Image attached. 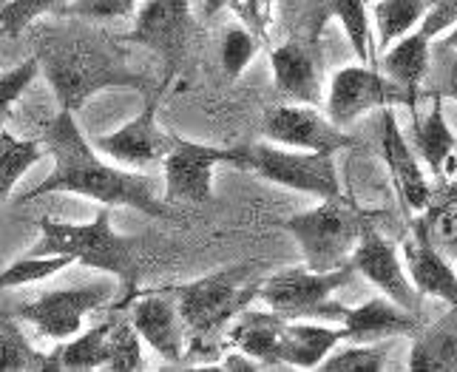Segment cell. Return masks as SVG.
I'll use <instances>...</instances> for the list:
<instances>
[{
    "mask_svg": "<svg viewBox=\"0 0 457 372\" xmlns=\"http://www.w3.org/2000/svg\"><path fill=\"white\" fill-rule=\"evenodd\" d=\"M40 143L46 145V153L54 160V165L43 182L18 196V205L37 203V199L54 194H71L108 208H134L151 219H170L173 216V205H168L156 194L151 177L114 168L100 157V151L77 126L74 112L60 108L43 126Z\"/></svg>",
    "mask_w": 457,
    "mask_h": 372,
    "instance_id": "1",
    "label": "cell"
},
{
    "mask_svg": "<svg viewBox=\"0 0 457 372\" xmlns=\"http://www.w3.org/2000/svg\"><path fill=\"white\" fill-rule=\"evenodd\" d=\"M31 49L57 105L74 114L105 88H134L139 95L154 88L145 74L129 66L122 40L80 18L37 23L31 32Z\"/></svg>",
    "mask_w": 457,
    "mask_h": 372,
    "instance_id": "2",
    "label": "cell"
},
{
    "mask_svg": "<svg viewBox=\"0 0 457 372\" xmlns=\"http://www.w3.org/2000/svg\"><path fill=\"white\" fill-rule=\"evenodd\" d=\"M256 268V261H242L187 285L168 287L185 324V359L222 355V333H228L230 321L250 307V302L259 299V282H253Z\"/></svg>",
    "mask_w": 457,
    "mask_h": 372,
    "instance_id": "3",
    "label": "cell"
},
{
    "mask_svg": "<svg viewBox=\"0 0 457 372\" xmlns=\"http://www.w3.org/2000/svg\"><path fill=\"white\" fill-rule=\"evenodd\" d=\"M37 227H40V242L35 244L31 253L71 256L74 265L114 276L129 296L137 290V285H139V239L117 234L114 222H112V208L108 205H100L97 216L83 225L80 222H60V219H52V216H40Z\"/></svg>",
    "mask_w": 457,
    "mask_h": 372,
    "instance_id": "4",
    "label": "cell"
},
{
    "mask_svg": "<svg viewBox=\"0 0 457 372\" xmlns=\"http://www.w3.org/2000/svg\"><path fill=\"white\" fill-rule=\"evenodd\" d=\"M364 222L367 219L361 216V211H355L344 196H338L321 199L319 208L290 216V219L281 222V227L302 247L304 268L327 273L338 270L350 261Z\"/></svg>",
    "mask_w": 457,
    "mask_h": 372,
    "instance_id": "5",
    "label": "cell"
},
{
    "mask_svg": "<svg viewBox=\"0 0 457 372\" xmlns=\"http://www.w3.org/2000/svg\"><path fill=\"white\" fill-rule=\"evenodd\" d=\"M336 153L324 151H302V148H285L276 143H256L239 148V162L236 168L250 170L281 188H290L298 194H312L321 199H338L341 182L336 170Z\"/></svg>",
    "mask_w": 457,
    "mask_h": 372,
    "instance_id": "6",
    "label": "cell"
},
{
    "mask_svg": "<svg viewBox=\"0 0 457 372\" xmlns=\"http://www.w3.org/2000/svg\"><path fill=\"white\" fill-rule=\"evenodd\" d=\"M355 276L353 261H346L338 270H310V268H290L267 276L259 282V299L276 310L287 321L295 318H333L344 321L346 307L333 302V293L344 287Z\"/></svg>",
    "mask_w": 457,
    "mask_h": 372,
    "instance_id": "7",
    "label": "cell"
},
{
    "mask_svg": "<svg viewBox=\"0 0 457 372\" xmlns=\"http://www.w3.org/2000/svg\"><path fill=\"white\" fill-rule=\"evenodd\" d=\"M239 162V148L202 145L173 134V145L162 157L168 205H208L213 196V168Z\"/></svg>",
    "mask_w": 457,
    "mask_h": 372,
    "instance_id": "8",
    "label": "cell"
},
{
    "mask_svg": "<svg viewBox=\"0 0 457 372\" xmlns=\"http://www.w3.org/2000/svg\"><path fill=\"white\" fill-rule=\"evenodd\" d=\"M398 103L409 105V112H415V100L398 83H392L384 71L372 66H344L333 74V83H329L327 117L338 128H346L367 112Z\"/></svg>",
    "mask_w": 457,
    "mask_h": 372,
    "instance_id": "9",
    "label": "cell"
},
{
    "mask_svg": "<svg viewBox=\"0 0 457 372\" xmlns=\"http://www.w3.org/2000/svg\"><path fill=\"white\" fill-rule=\"evenodd\" d=\"M170 83V77H165L162 83H156L151 91H145V105L134 120L125 122L122 128L94 136L91 145L97 148L105 157H112L114 162H122L129 168H148L154 162H162V157L173 145V134H165L156 122V112L162 105V95Z\"/></svg>",
    "mask_w": 457,
    "mask_h": 372,
    "instance_id": "10",
    "label": "cell"
},
{
    "mask_svg": "<svg viewBox=\"0 0 457 372\" xmlns=\"http://www.w3.org/2000/svg\"><path fill=\"white\" fill-rule=\"evenodd\" d=\"M112 302V287L108 285H86V287H62L49 290L35 302L14 307L18 321L31 324L43 338L66 341L83 330L88 313L100 310Z\"/></svg>",
    "mask_w": 457,
    "mask_h": 372,
    "instance_id": "11",
    "label": "cell"
},
{
    "mask_svg": "<svg viewBox=\"0 0 457 372\" xmlns=\"http://www.w3.org/2000/svg\"><path fill=\"white\" fill-rule=\"evenodd\" d=\"M194 29L196 23L191 14V0H145L134 14L131 32L122 40L145 45L154 54H160L168 66V77H173L187 54Z\"/></svg>",
    "mask_w": 457,
    "mask_h": 372,
    "instance_id": "12",
    "label": "cell"
},
{
    "mask_svg": "<svg viewBox=\"0 0 457 372\" xmlns=\"http://www.w3.org/2000/svg\"><path fill=\"white\" fill-rule=\"evenodd\" d=\"M264 136L285 148L324 151V153H336L355 145V139L344 128H338L333 120L319 114L310 105H298V103H281L267 108Z\"/></svg>",
    "mask_w": 457,
    "mask_h": 372,
    "instance_id": "13",
    "label": "cell"
},
{
    "mask_svg": "<svg viewBox=\"0 0 457 372\" xmlns=\"http://www.w3.org/2000/svg\"><path fill=\"white\" fill-rule=\"evenodd\" d=\"M129 310L134 330L148 347L156 350L170 364L185 361V324L179 318L177 302L168 287L160 290H134L117 310Z\"/></svg>",
    "mask_w": 457,
    "mask_h": 372,
    "instance_id": "14",
    "label": "cell"
},
{
    "mask_svg": "<svg viewBox=\"0 0 457 372\" xmlns=\"http://www.w3.org/2000/svg\"><path fill=\"white\" fill-rule=\"evenodd\" d=\"M350 261H353L355 273H361L367 282H372L386 299L401 304L403 310H409V313H418L420 310L423 296L415 290V285L409 282V273L403 268L398 251L392 247V242H386L381 234H378L370 219L364 222V227H361V236H358V244H355Z\"/></svg>",
    "mask_w": 457,
    "mask_h": 372,
    "instance_id": "15",
    "label": "cell"
},
{
    "mask_svg": "<svg viewBox=\"0 0 457 372\" xmlns=\"http://www.w3.org/2000/svg\"><path fill=\"white\" fill-rule=\"evenodd\" d=\"M381 157L389 168L392 185H395L403 208L412 213L427 211L429 199H432V185H429L427 174L420 170V162L415 157L412 145L406 143L392 105L381 108Z\"/></svg>",
    "mask_w": 457,
    "mask_h": 372,
    "instance_id": "16",
    "label": "cell"
},
{
    "mask_svg": "<svg viewBox=\"0 0 457 372\" xmlns=\"http://www.w3.org/2000/svg\"><path fill=\"white\" fill-rule=\"evenodd\" d=\"M403 268L420 296L440 299L449 307L457 304V273L449 265V256L437 251L420 222H415L412 236L403 242Z\"/></svg>",
    "mask_w": 457,
    "mask_h": 372,
    "instance_id": "17",
    "label": "cell"
},
{
    "mask_svg": "<svg viewBox=\"0 0 457 372\" xmlns=\"http://www.w3.org/2000/svg\"><path fill=\"white\" fill-rule=\"evenodd\" d=\"M276 91L287 103L319 105L321 103V74L319 57L302 40H287L270 52Z\"/></svg>",
    "mask_w": 457,
    "mask_h": 372,
    "instance_id": "18",
    "label": "cell"
},
{
    "mask_svg": "<svg viewBox=\"0 0 457 372\" xmlns=\"http://www.w3.org/2000/svg\"><path fill=\"white\" fill-rule=\"evenodd\" d=\"M344 341H355V344H372L381 338L395 335H415L420 330L418 313H409L401 304H395L386 296L370 299L361 307H346V316L341 321Z\"/></svg>",
    "mask_w": 457,
    "mask_h": 372,
    "instance_id": "19",
    "label": "cell"
},
{
    "mask_svg": "<svg viewBox=\"0 0 457 372\" xmlns=\"http://www.w3.org/2000/svg\"><path fill=\"white\" fill-rule=\"evenodd\" d=\"M287 318L278 316L276 310H250L245 307L239 316L230 321L228 327V344L250 355L259 361L264 369L281 367L278 359V344H281V330H285Z\"/></svg>",
    "mask_w": 457,
    "mask_h": 372,
    "instance_id": "20",
    "label": "cell"
},
{
    "mask_svg": "<svg viewBox=\"0 0 457 372\" xmlns=\"http://www.w3.org/2000/svg\"><path fill=\"white\" fill-rule=\"evenodd\" d=\"M412 145L420 153V160L432 168V174L446 182L457 170V139L446 122L444 100L435 97L427 117L412 112Z\"/></svg>",
    "mask_w": 457,
    "mask_h": 372,
    "instance_id": "21",
    "label": "cell"
},
{
    "mask_svg": "<svg viewBox=\"0 0 457 372\" xmlns=\"http://www.w3.org/2000/svg\"><path fill=\"white\" fill-rule=\"evenodd\" d=\"M344 341V330L338 327H321L307 318L287 321L281 330V344H278V359L287 367L298 369H315L321 361L333 352Z\"/></svg>",
    "mask_w": 457,
    "mask_h": 372,
    "instance_id": "22",
    "label": "cell"
},
{
    "mask_svg": "<svg viewBox=\"0 0 457 372\" xmlns=\"http://www.w3.org/2000/svg\"><path fill=\"white\" fill-rule=\"evenodd\" d=\"M409 369L415 372H457V304L444 318L412 335Z\"/></svg>",
    "mask_w": 457,
    "mask_h": 372,
    "instance_id": "23",
    "label": "cell"
},
{
    "mask_svg": "<svg viewBox=\"0 0 457 372\" xmlns=\"http://www.w3.org/2000/svg\"><path fill=\"white\" fill-rule=\"evenodd\" d=\"M429 37L420 32H409L384 49L381 71L392 83H398L409 97L418 103V86L429 71Z\"/></svg>",
    "mask_w": 457,
    "mask_h": 372,
    "instance_id": "24",
    "label": "cell"
},
{
    "mask_svg": "<svg viewBox=\"0 0 457 372\" xmlns=\"http://www.w3.org/2000/svg\"><path fill=\"white\" fill-rule=\"evenodd\" d=\"M108 327L112 318L97 324V327L80 330L77 335L57 341L52 352H46V369H66V372H88L105 369L108 361Z\"/></svg>",
    "mask_w": 457,
    "mask_h": 372,
    "instance_id": "25",
    "label": "cell"
},
{
    "mask_svg": "<svg viewBox=\"0 0 457 372\" xmlns=\"http://www.w3.org/2000/svg\"><path fill=\"white\" fill-rule=\"evenodd\" d=\"M418 222L423 225L437 251L457 259V170L452 179L440 185V191H432L429 205Z\"/></svg>",
    "mask_w": 457,
    "mask_h": 372,
    "instance_id": "26",
    "label": "cell"
},
{
    "mask_svg": "<svg viewBox=\"0 0 457 372\" xmlns=\"http://www.w3.org/2000/svg\"><path fill=\"white\" fill-rule=\"evenodd\" d=\"M43 157H49V153H46V145L40 139H23L9 134L6 128H0V203H6L14 185Z\"/></svg>",
    "mask_w": 457,
    "mask_h": 372,
    "instance_id": "27",
    "label": "cell"
},
{
    "mask_svg": "<svg viewBox=\"0 0 457 372\" xmlns=\"http://www.w3.org/2000/svg\"><path fill=\"white\" fill-rule=\"evenodd\" d=\"M46 369V352H37L23 335L14 310L0 304V372Z\"/></svg>",
    "mask_w": 457,
    "mask_h": 372,
    "instance_id": "28",
    "label": "cell"
},
{
    "mask_svg": "<svg viewBox=\"0 0 457 372\" xmlns=\"http://www.w3.org/2000/svg\"><path fill=\"white\" fill-rule=\"evenodd\" d=\"M372 14L378 29V49L384 52L423 21L427 0H378Z\"/></svg>",
    "mask_w": 457,
    "mask_h": 372,
    "instance_id": "29",
    "label": "cell"
},
{
    "mask_svg": "<svg viewBox=\"0 0 457 372\" xmlns=\"http://www.w3.org/2000/svg\"><path fill=\"white\" fill-rule=\"evenodd\" d=\"M105 369L112 372H139L145 369L143 361V338L134 330V324L129 313L112 318V327H108V361Z\"/></svg>",
    "mask_w": 457,
    "mask_h": 372,
    "instance_id": "30",
    "label": "cell"
},
{
    "mask_svg": "<svg viewBox=\"0 0 457 372\" xmlns=\"http://www.w3.org/2000/svg\"><path fill=\"white\" fill-rule=\"evenodd\" d=\"M74 265L71 256H62V253H29L23 259H14L9 268L0 270V290H14V287H26V285H37L52 278L54 273L66 270Z\"/></svg>",
    "mask_w": 457,
    "mask_h": 372,
    "instance_id": "31",
    "label": "cell"
},
{
    "mask_svg": "<svg viewBox=\"0 0 457 372\" xmlns=\"http://www.w3.org/2000/svg\"><path fill=\"white\" fill-rule=\"evenodd\" d=\"M329 9L344 26L346 37H350L353 52L358 54L361 63H375V45L370 37V14L367 0H329Z\"/></svg>",
    "mask_w": 457,
    "mask_h": 372,
    "instance_id": "32",
    "label": "cell"
},
{
    "mask_svg": "<svg viewBox=\"0 0 457 372\" xmlns=\"http://www.w3.org/2000/svg\"><path fill=\"white\" fill-rule=\"evenodd\" d=\"M386 355L389 347L386 344H353L329 352L321 361V369L327 372H381L386 367Z\"/></svg>",
    "mask_w": 457,
    "mask_h": 372,
    "instance_id": "33",
    "label": "cell"
},
{
    "mask_svg": "<svg viewBox=\"0 0 457 372\" xmlns=\"http://www.w3.org/2000/svg\"><path fill=\"white\" fill-rule=\"evenodd\" d=\"M69 0H6L0 6V32L9 37L23 35L26 29L35 26L43 14L60 12Z\"/></svg>",
    "mask_w": 457,
    "mask_h": 372,
    "instance_id": "34",
    "label": "cell"
},
{
    "mask_svg": "<svg viewBox=\"0 0 457 372\" xmlns=\"http://www.w3.org/2000/svg\"><path fill=\"white\" fill-rule=\"evenodd\" d=\"M256 52H259V40L250 29H242V26L228 29L222 49H219V57H222V69L230 80H239L245 69L250 66V60L256 57Z\"/></svg>",
    "mask_w": 457,
    "mask_h": 372,
    "instance_id": "35",
    "label": "cell"
},
{
    "mask_svg": "<svg viewBox=\"0 0 457 372\" xmlns=\"http://www.w3.org/2000/svg\"><path fill=\"white\" fill-rule=\"evenodd\" d=\"M139 0H69L57 14L60 18H80L91 23L125 21L137 12Z\"/></svg>",
    "mask_w": 457,
    "mask_h": 372,
    "instance_id": "36",
    "label": "cell"
},
{
    "mask_svg": "<svg viewBox=\"0 0 457 372\" xmlns=\"http://www.w3.org/2000/svg\"><path fill=\"white\" fill-rule=\"evenodd\" d=\"M37 74H40V63L35 54H29L23 63H18L9 71H0V122L9 117L12 105L26 95V88L37 80Z\"/></svg>",
    "mask_w": 457,
    "mask_h": 372,
    "instance_id": "37",
    "label": "cell"
},
{
    "mask_svg": "<svg viewBox=\"0 0 457 372\" xmlns=\"http://www.w3.org/2000/svg\"><path fill=\"white\" fill-rule=\"evenodd\" d=\"M457 23V0H427V14L418 23L420 35H427L429 40L449 32Z\"/></svg>",
    "mask_w": 457,
    "mask_h": 372,
    "instance_id": "38",
    "label": "cell"
},
{
    "mask_svg": "<svg viewBox=\"0 0 457 372\" xmlns=\"http://www.w3.org/2000/svg\"><path fill=\"white\" fill-rule=\"evenodd\" d=\"M457 52V49H454ZM444 95L446 97H452L454 103H457V54H454V60L449 63V69H446V86H444Z\"/></svg>",
    "mask_w": 457,
    "mask_h": 372,
    "instance_id": "39",
    "label": "cell"
},
{
    "mask_svg": "<svg viewBox=\"0 0 457 372\" xmlns=\"http://www.w3.org/2000/svg\"><path fill=\"white\" fill-rule=\"evenodd\" d=\"M233 0H208V4H204V14H208V18H213V14H219L225 6H230Z\"/></svg>",
    "mask_w": 457,
    "mask_h": 372,
    "instance_id": "40",
    "label": "cell"
},
{
    "mask_svg": "<svg viewBox=\"0 0 457 372\" xmlns=\"http://www.w3.org/2000/svg\"><path fill=\"white\" fill-rule=\"evenodd\" d=\"M444 49H457V23L449 29V37H444Z\"/></svg>",
    "mask_w": 457,
    "mask_h": 372,
    "instance_id": "41",
    "label": "cell"
},
{
    "mask_svg": "<svg viewBox=\"0 0 457 372\" xmlns=\"http://www.w3.org/2000/svg\"><path fill=\"white\" fill-rule=\"evenodd\" d=\"M4 4H6V0H0V6H4Z\"/></svg>",
    "mask_w": 457,
    "mask_h": 372,
    "instance_id": "42",
    "label": "cell"
}]
</instances>
